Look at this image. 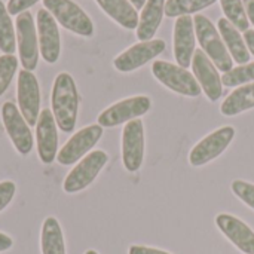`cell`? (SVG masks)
<instances>
[{
    "instance_id": "obj_3",
    "label": "cell",
    "mask_w": 254,
    "mask_h": 254,
    "mask_svg": "<svg viewBox=\"0 0 254 254\" xmlns=\"http://www.w3.org/2000/svg\"><path fill=\"white\" fill-rule=\"evenodd\" d=\"M152 73L158 82H161L165 88L176 94L193 98L201 95L202 92L193 73H190L188 68L180 67L179 64L156 60L152 64Z\"/></svg>"
},
{
    "instance_id": "obj_22",
    "label": "cell",
    "mask_w": 254,
    "mask_h": 254,
    "mask_svg": "<svg viewBox=\"0 0 254 254\" xmlns=\"http://www.w3.org/2000/svg\"><path fill=\"white\" fill-rule=\"evenodd\" d=\"M252 109H254V82L243 85L231 92L222 103L220 113L223 116L232 118Z\"/></svg>"
},
{
    "instance_id": "obj_19",
    "label": "cell",
    "mask_w": 254,
    "mask_h": 254,
    "mask_svg": "<svg viewBox=\"0 0 254 254\" xmlns=\"http://www.w3.org/2000/svg\"><path fill=\"white\" fill-rule=\"evenodd\" d=\"M165 15V0H147L141 9L137 25V37L140 42L152 40Z\"/></svg>"
},
{
    "instance_id": "obj_13",
    "label": "cell",
    "mask_w": 254,
    "mask_h": 254,
    "mask_svg": "<svg viewBox=\"0 0 254 254\" xmlns=\"http://www.w3.org/2000/svg\"><path fill=\"white\" fill-rule=\"evenodd\" d=\"M16 97L21 115L30 127H34L40 115V89L33 71L21 70L18 73Z\"/></svg>"
},
{
    "instance_id": "obj_36",
    "label": "cell",
    "mask_w": 254,
    "mask_h": 254,
    "mask_svg": "<svg viewBox=\"0 0 254 254\" xmlns=\"http://www.w3.org/2000/svg\"><path fill=\"white\" fill-rule=\"evenodd\" d=\"M147 0H129V3L135 7V9H143Z\"/></svg>"
},
{
    "instance_id": "obj_25",
    "label": "cell",
    "mask_w": 254,
    "mask_h": 254,
    "mask_svg": "<svg viewBox=\"0 0 254 254\" xmlns=\"http://www.w3.org/2000/svg\"><path fill=\"white\" fill-rule=\"evenodd\" d=\"M15 49H16V39H15L12 19L4 3L0 0V51L3 54L12 55Z\"/></svg>"
},
{
    "instance_id": "obj_10",
    "label": "cell",
    "mask_w": 254,
    "mask_h": 254,
    "mask_svg": "<svg viewBox=\"0 0 254 254\" xmlns=\"http://www.w3.org/2000/svg\"><path fill=\"white\" fill-rule=\"evenodd\" d=\"M167 48L165 40L162 39H152L147 42H138L119 54L113 60V65L118 71L129 73L134 71L149 61L155 60L159 54H162Z\"/></svg>"
},
{
    "instance_id": "obj_23",
    "label": "cell",
    "mask_w": 254,
    "mask_h": 254,
    "mask_svg": "<svg viewBox=\"0 0 254 254\" xmlns=\"http://www.w3.org/2000/svg\"><path fill=\"white\" fill-rule=\"evenodd\" d=\"M40 250L42 254H65L63 229L55 217H46L42 225Z\"/></svg>"
},
{
    "instance_id": "obj_28",
    "label": "cell",
    "mask_w": 254,
    "mask_h": 254,
    "mask_svg": "<svg viewBox=\"0 0 254 254\" xmlns=\"http://www.w3.org/2000/svg\"><path fill=\"white\" fill-rule=\"evenodd\" d=\"M16 68H18V58L13 54L12 55H9V54L0 55V97L9 88Z\"/></svg>"
},
{
    "instance_id": "obj_35",
    "label": "cell",
    "mask_w": 254,
    "mask_h": 254,
    "mask_svg": "<svg viewBox=\"0 0 254 254\" xmlns=\"http://www.w3.org/2000/svg\"><path fill=\"white\" fill-rule=\"evenodd\" d=\"M244 7H246V13L249 16V21L254 25V0H243Z\"/></svg>"
},
{
    "instance_id": "obj_9",
    "label": "cell",
    "mask_w": 254,
    "mask_h": 254,
    "mask_svg": "<svg viewBox=\"0 0 254 254\" xmlns=\"http://www.w3.org/2000/svg\"><path fill=\"white\" fill-rule=\"evenodd\" d=\"M122 162L127 171L135 173L144 161V125L141 119L125 124L122 131Z\"/></svg>"
},
{
    "instance_id": "obj_27",
    "label": "cell",
    "mask_w": 254,
    "mask_h": 254,
    "mask_svg": "<svg viewBox=\"0 0 254 254\" xmlns=\"http://www.w3.org/2000/svg\"><path fill=\"white\" fill-rule=\"evenodd\" d=\"M254 82V63H247L243 65H238L222 76V83L229 88L243 86L247 83Z\"/></svg>"
},
{
    "instance_id": "obj_30",
    "label": "cell",
    "mask_w": 254,
    "mask_h": 254,
    "mask_svg": "<svg viewBox=\"0 0 254 254\" xmlns=\"http://www.w3.org/2000/svg\"><path fill=\"white\" fill-rule=\"evenodd\" d=\"M15 192H16V186L13 182L6 180L0 183V213L12 202Z\"/></svg>"
},
{
    "instance_id": "obj_8",
    "label": "cell",
    "mask_w": 254,
    "mask_h": 254,
    "mask_svg": "<svg viewBox=\"0 0 254 254\" xmlns=\"http://www.w3.org/2000/svg\"><path fill=\"white\" fill-rule=\"evenodd\" d=\"M16 42L19 61L24 70L33 71L39 61V40L37 30L34 27V19L30 12H22L16 16Z\"/></svg>"
},
{
    "instance_id": "obj_34",
    "label": "cell",
    "mask_w": 254,
    "mask_h": 254,
    "mask_svg": "<svg viewBox=\"0 0 254 254\" xmlns=\"http://www.w3.org/2000/svg\"><path fill=\"white\" fill-rule=\"evenodd\" d=\"M244 40H246V45H247L250 54L254 55V30H247L244 33Z\"/></svg>"
},
{
    "instance_id": "obj_5",
    "label": "cell",
    "mask_w": 254,
    "mask_h": 254,
    "mask_svg": "<svg viewBox=\"0 0 254 254\" xmlns=\"http://www.w3.org/2000/svg\"><path fill=\"white\" fill-rule=\"evenodd\" d=\"M109 156L104 150H94L83 156L77 165L67 174L63 189L65 193H77L86 189L100 174V171L106 167Z\"/></svg>"
},
{
    "instance_id": "obj_31",
    "label": "cell",
    "mask_w": 254,
    "mask_h": 254,
    "mask_svg": "<svg viewBox=\"0 0 254 254\" xmlns=\"http://www.w3.org/2000/svg\"><path fill=\"white\" fill-rule=\"evenodd\" d=\"M37 1H39V0H9L6 9H7L9 15H16V16H18L19 13L25 12L28 7H31V6L36 4Z\"/></svg>"
},
{
    "instance_id": "obj_20",
    "label": "cell",
    "mask_w": 254,
    "mask_h": 254,
    "mask_svg": "<svg viewBox=\"0 0 254 254\" xmlns=\"http://www.w3.org/2000/svg\"><path fill=\"white\" fill-rule=\"evenodd\" d=\"M217 24H219V33H220L232 60L235 63H238L240 65L247 64L250 61V51H249L246 40L241 36L240 30L234 24H231V21H228L226 18H220Z\"/></svg>"
},
{
    "instance_id": "obj_1",
    "label": "cell",
    "mask_w": 254,
    "mask_h": 254,
    "mask_svg": "<svg viewBox=\"0 0 254 254\" xmlns=\"http://www.w3.org/2000/svg\"><path fill=\"white\" fill-rule=\"evenodd\" d=\"M51 106L55 122L63 132H71L79 112V92L74 79L68 73H60L52 86Z\"/></svg>"
},
{
    "instance_id": "obj_17",
    "label": "cell",
    "mask_w": 254,
    "mask_h": 254,
    "mask_svg": "<svg viewBox=\"0 0 254 254\" xmlns=\"http://www.w3.org/2000/svg\"><path fill=\"white\" fill-rule=\"evenodd\" d=\"M195 45L196 36L193 18L190 15L179 16L174 24V58L180 67L188 68L192 65Z\"/></svg>"
},
{
    "instance_id": "obj_11",
    "label": "cell",
    "mask_w": 254,
    "mask_h": 254,
    "mask_svg": "<svg viewBox=\"0 0 254 254\" xmlns=\"http://www.w3.org/2000/svg\"><path fill=\"white\" fill-rule=\"evenodd\" d=\"M1 121L4 125V129L15 146L16 152L19 155H28L33 149V134L30 131V125L21 115L19 109L10 103L6 101L1 106Z\"/></svg>"
},
{
    "instance_id": "obj_12",
    "label": "cell",
    "mask_w": 254,
    "mask_h": 254,
    "mask_svg": "<svg viewBox=\"0 0 254 254\" xmlns=\"http://www.w3.org/2000/svg\"><path fill=\"white\" fill-rule=\"evenodd\" d=\"M103 137V127L97 125H88L77 131L74 135L70 137V140L61 147V150L57 155V159L61 165H73L77 161H80L86 153L94 149V146L100 141Z\"/></svg>"
},
{
    "instance_id": "obj_18",
    "label": "cell",
    "mask_w": 254,
    "mask_h": 254,
    "mask_svg": "<svg viewBox=\"0 0 254 254\" xmlns=\"http://www.w3.org/2000/svg\"><path fill=\"white\" fill-rule=\"evenodd\" d=\"M216 225L220 232L244 254H254V231L232 214H219Z\"/></svg>"
},
{
    "instance_id": "obj_2",
    "label": "cell",
    "mask_w": 254,
    "mask_h": 254,
    "mask_svg": "<svg viewBox=\"0 0 254 254\" xmlns=\"http://www.w3.org/2000/svg\"><path fill=\"white\" fill-rule=\"evenodd\" d=\"M195 25V36L198 43L201 45V49L207 54V57L213 61V64L217 67L219 71H229L234 68V60L219 33L216 25L211 22L210 18L205 15H195L193 18Z\"/></svg>"
},
{
    "instance_id": "obj_37",
    "label": "cell",
    "mask_w": 254,
    "mask_h": 254,
    "mask_svg": "<svg viewBox=\"0 0 254 254\" xmlns=\"http://www.w3.org/2000/svg\"><path fill=\"white\" fill-rule=\"evenodd\" d=\"M85 254H98V253H97L95 250H88V252H86Z\"/></svg>"
},
{
    "instance_id": "obj_14",
    "label": "cell",
    "mask_w": 254,
    "mask_h": 254,
    "mask_svg": "<svg viewBox=\"0 0 254 254\" xmlns=\"http://www.w3.org/2000/svg\"><path fill=\"white\" fill-rule=\"evenodd\" d=\"M36 30H37L40 55L43 57V60L48 64L57 63L60 58V52H61L58 24H57L55 18L45 7L37 10Z\"/></svg>"
},
{
    "instance_id": "obj_21",
    "label": "cell",
    "mask_w": 254,
    "mask_h": 254,
    "mask_svg": "<svg viewBox=\"0 0 254 254\" xmlns=\"http://www.w3.org/2000/svg\"><path fill=\"white\" fill-rule=\"evenodd\" d=\"M97 4L121 27L127 30H135L138 25L137 9L129 3V0H95Z\"/></svg>"
},
{
    "instance_id": "obj_4",
    "label": "cell",
    "mask_w": 254,
    "mask_h": 254,
    "mask_svg": "<svg viewBox=\"0 0 254 254\" xmlns=\"http://www.w3.org/2000/svg\"><path fill=\"white\" fill-rule=\"evenodd\" d=\"M43 6L65 30L83 37L94 34L92 19L73 0H43Z\"/></svg>"
},
{
    "instance_id": "obj_32",
    "label": "cell",
    "mask_w": 254,
    "mask_h": 254,
    "mask_svg": "<svg viewBox=\"0 0 254 254\" xmlns=\"http://www.w3.org/2000/svg\"><path fill=\"white\" fill-rule=\"evenodd\" d=\"M128 254H171L159 249H153V247H146V246H131Z\"/></svg>"
},
{
    "instance_id": "obj_16",
    "label": "cell",
    "mask_w": 254,
    "mask_h": 254,
    "mask_svg": "<svg viewBox=\"0 0 254 254\" xmlns=\"http://www.w3.org/2000/svg\"><path fill=\"white\" fill-rule=\"evenodd\" d=\"M37 153L43 164H52L58 155V125L49 109L40 112L36 124Z\"/></svg>"
},
{
    "instance_id": "obj_7",
    "label": "cell",
    "mask_w": 254,
    "mask_h": 254,
    "mask_svg": "<svg viewBox=\"0 0 254 254\" xmlns=\"http://www.w3.org/2000/svg\"><path fill=\"white\" fill-rule=\"evenodd\" d=\"M235 138L234 127H222L207 137H204L189 153V164L192 167H204L217 159Z\"/></svg>"
},
{
    "instance_id": "obj_24",
    "label": "cell",
    "mask_w": 254,
    "mask_h": 254,
    "mask_svg": "<svg viewBox=\"0 0 254 254\" xmlns=\"http://www.w3.org/2000/svg\"><path fill=\"white\" fill-rule=\"evenodd\" d=\"M216 1L217 0H165V16L179 18L183 15H192Z\"/></svg>"
},
{
    "instance_id": "obj_15",
    "label": "cell",
    "mask_w": 254,
    "mask_h": 254,
    "mask_svg": "<svg viewBox=\"0 0 254 254\" xmlns=\"http://www.w3.org/2000/svg\"><path fill=\"white\" fill-rule=\"evenodd\" d=\"M192 70L195 79L198 80L207 98L213 103L217 101L223 94L222 76L219 74L217 67L213 64V61L207 57V54L202 49H195L192 58Z\"/></svg>"
},
{
    "instance_id": "obj_33",
    "label": "cell",
    "mask_w": 254,
    "mask_h": 254,
    "mask_svg": "<svg viewBox=\"0 0 254 254\" xmlns=\"http://www.w3.org/2000/svg\"><path fill=\"white\" fill-rule=\"evenodd\" d=\"M12 246H13L12 238L9 235L3 234V232H0V253H4V252L10 250Z\"/></svg>"
},
{
    "instance_id": "obj_26",
    "label": "cell",
    "mask_w": 254,
    "mask_h": 254,
    "mask_svg": "<svg viewBox=\"0 0 254 254\" xmlns=\"http://www.w3.org/2000/svg\"><path fill=\"white\" fill-rule=\"evenodd\" d=\"M220 4L226 19L231 21V24H234L240 31L246 33L249 30L250 21L246 13L243 0H220Z\"/></svg>"
},
{
    "instance_id": "obj_6",
    "label": "cell",
    "mask_w": 254,
    "mask_h": 254,
    "mask_svg": "<svg viewBox=\"0 0 254 254\" xmlns=\"http://www.w3.org/2000/svg\"><path fill=\"white\" fill-rule=\"evenodd\" d=\"M152 107V101L147 95H135L125 100H121L98 116V125L103 128H113L122 124H128L143 115H146Z\"/></svg>"
},
{
    "instance_id": "obj_29",
    "label": "cell",
    "mask_w": 254,
    "mask_h": 254,
    "mask_svg": "<svg viewBox=\"0 0 254 254\" xmlns=\"http://www.w3.org/2000/svg\"><path fill=\"white\" fill-rule=\"evenodd\" d=\"M232 192L237 198H240L246 205H249L254 210V185L244 182V180H235L232 182Z\"/></svg>"
}]
</instances>
